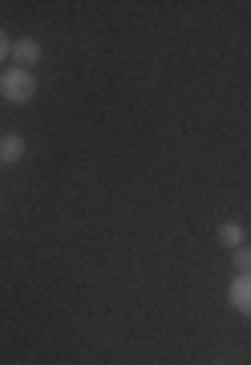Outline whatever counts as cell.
<instances>
[{
  "label": "cell",
  "instance_id": "cell-4",
  "mask_svg": "<svg viewBox=\"0 0 251 365\" xmlns=\"http://www.w3.org/2000/svg\"><path fill=\"white\" fill-rule=\"evenodd\" d=\"M25 158V138L21 134H0V163H21Z\"/></svg>",
  "mask_w": 251,
  "mask_h": 365
},
{
  "label": "cell",
  "instance_id": "cell-7",
  "mask_svg": "<svg viewBox=\"0 0 251 365\" xmlns=\"http://www.w3.org/2000/svg\"><path fill=\"white\" fill-rule=\"evenodd\" d=\"M4 57H13V41L4 37V29H0V61H4Z\"/></svg>",
  "mask_w": 251,
  "mask_h": 365
},
{
  "label": "cell",
  "instance_id": "cell-6",
  "mask_svg": "<svg viewBox=\"0 0 251 365\" xmlns=\"http://www.w3.org/2000/svg\"><path fill=\"white\" fill-rule=\"evenodd\" d=\"M231 264H235L239 272L247 276V272H251V248H235V260H231Z\"/></svg>",
  "mask_w": 251,
  "mask_h": 365
},
{
  "label": "cell",
  "instance_id": "cell-1",
  "mask_svg": "<svg viewBox=\"0 0 251 365\" xmlns=\"http://www.w3.org/2000/svg\"><path fill=\"white\" fill-rule=\"evenodd\" d=\"M0 98L13 102V106L33 102L37 98V73L33 69H21V66H13L9 73H0Z\"/></svg>",
  "mask_w": 251,
  "mask_h": 365
},
{
  "label": "cell",
  "instance_id": "cell-5",
  "mask_svg": "<svg viewBox=\"0 0 251 365\" xmlns=\"http://www.w3.org/2000/svg\"><path fill=\"white\" fill-rule=\"evenodd\" d=\"M219 244H227V248H243V227H239V223H219Z\"/></svg>",
  "mask_w": 251,
  "mask_h": 365
},
{
  "label": "cell",
  "instance_id": "cell-3",
  "mask_svg": "<svg viewBox=\"0 0 251 365\" xmlns=\"http://www.w3.org/2000/svg\"><path fill=\"white\" fill-rule=\"evenodd\" d=\"M13 57H16V66L21 69H33L41 61V41H33V37L13 41Z\"/></svg>",
  "mask_w": 251,
  "mask_h": 365
},
{
  "label": "cell",
  "instance_id": "cell-2",
  "mask_svg": "<svg viewBox=\"0 0 251 365\" xmlns=\"http://www.w3.org/2000/svg\"><path fill=\"white\" fill-rule=\"evenodd\" d=\"M227 300H231V309L239 317H251V272H235L231 276V284H227Z\"/></svg>",
  "mask_w": 251,
  "mask_h": 365
}]
</instances>
